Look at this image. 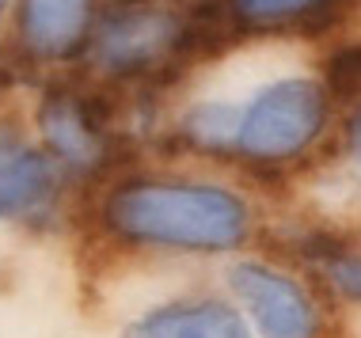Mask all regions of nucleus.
I'll list each match as a JSON object with an SVG mask.
<instances>
[{
  "mask_svg": "<svg viewBox=\"0 0 361 338\" xmlns=\"http://www.w3.org/2000/svg\"><path fill=\"white\" fill-rule=\"evenodd\" d=\"M106 220L137 244L183 251H228L247 236V206L217 187L152 182L111 198Z\"/></svg>",
  "mask_w": 361,
  "mask_h": 338,
  "instance_id": "nucleus-1",
  "label": "nucleus"
},
{
  "mask_svg": "<svg viewBox=\"0 0 361 338\" xmlns=\"http://www.w3.org/2000/svg\"><path fill=\"white\" fill-rule=\"evenodd\" d=\"M327 118V99L312 80H278L251 99L240 118L236 149L251 160H286L316 141Z\"/></svg>",
  "mask_w": 361,
  "mask_h": 338,
  "instance_id": "nucleus-2",
  "label": "nucleus"
},
{
  "mask_svg": "<svg viewBox=\"0 0 361 338\" xmlns=\"http://www.w3.org/2000/svg\"><path fill=\"white\" fill-rule=\"evenodd\" d=\"M232 289L255 315L262 338H316V312L293 277L259 263L232 270Z\"/></svg>",
  "mask_w": 361,
  "mask_h": 338,
  "instance_id": "nucleus-3",
  "label": "nucleus"
},
{
  "mask_svg": "<svg viewBox=\"0 0 361 338\" xmlns=\"http://www.w3.org/2000/svg\"><path fill=\"white\" fill-rule=\"evenodd\" d=\"M183 27L160 12H126L99 27L95 57L106 69H145L160 65L171 50H179Z\"/></svg>",
  "mask_w": 361,
  "mask_h": 338,
  "instance_id": "nucleus-4",
  "label": "nucleus"
},
{
  "mask_svg": "<svg viewBox=\"0 0 361 338\" xmlns=\"http://www.w3.org/2000/svg\"><path fill=\"white\" fill-rule=\"evenodd\" d=\"M54 194V168L16 133L0 130V220L27 217Z\"/></svg>",
  "mask_w": 361,
  "mask_h": 338,
  "instance_id": "nucleus-5",
  "label": "nucleus"
},
{
  "mask_svg": "<svg viewBox=\"0 0 361 338\" xmlns=\"http://www.w3.org/2000/svg\"><path fill=\"white\" fill-rule=\"evenodd\" d=\"M126 338H251L247 323L224 304H183L137 320Z\"/></svg>",
  "mask_w": 361,
  "mask_h": 338,
  "instance_id": "nucleus-6",
  "label": "nucleus"
},
{
  "mask_svg": "<svg viewBox=\"0 0 361 338\" xmlns=\"http://www.w3.org/2000/svg\"><path fill=\"white\" fill-rule=\"evenodd\" d=\"M87 0H23V35L38 54H65L84 38Z\"/></svg>",
  "mask_w": 361,
  "mask_h": 338,
  "instance_id": "nucleus-7",
  "label": "nucleus"
},
{
  "mask_svg": "<svg viewBox=\"0 0 361 338\" xmlns=\"http://www.w3.org/2000/svg\"><path fill=\"white\" fill-rule=\"evenodd\" d=\"M42 133L61 152V160L76 168L99 160V125L92 122L84 99H50L42 107Z\"/></svg>",
  "mask_w": 361,
  "mask_h": 338,
  "instance_id": "nucleus-8",
  "label": "nucleus"
},
{
  "mask_svg": "<svg viewBox=\"0 0 361 338\" xmlns=\"http://www.w3.org/2000/svg\"><path fill=\"white\" fill-rule=\"evenodd\" d=\"M240 118H243V111H232L224 103H202V107L190 111L187 133L202 149H228L240 137Z\"/></svg>",
  "mask_w": 361,
  "mask_h": 338,
  "instance_id": "nucleus-9",
  "label": "nucleus"
},
{
  "mask_svg": "<svg viewBox=\"0 0 361 338\" xmlns=\"http://www.w3.org/2000/svg\"><path fill=\"white\" fill-rule=\"evenodd\" d=\"M327 92L338 99L361 95V46H343L327 57Z\"/></svg>",
  "mask_w": 361,
  "mask_h": 338,
  "instance_id": "nucleus-10",
  "label": "nucleus"
},
{
  "mask_svg": "<svg viewBox=\"0 0 361 338\" xmlns=\"http://www.w3.org/2000/svg\"><path fill=\"white\" fill-rule=\"evenodd\" d=\"M319 266H324L331 285H335L343 296L361 301V258L357 255H346V247H335L327 258H319Z\"/></svg>",
  "mask_w": 361,
  "mask_h": 338,
  "instance_id": "nucleus-11",
  "label": "nucleus"
},
{
  "mask_svg": "<svg viewBox=\"0 0 361 338\" xmlns=\"http://www.w3.org/2000/svg\"><path fill=\"white\" fill-rule=\"evenodd\" d=\"M327 0H236V12L247 19H281V15H300L308 8H324Z\"/></svg>",
  "mask_w": 361,
  "mask_h": 338,
  "instance_id": "nucleus-12",
  "label": "nucleus"
},
{
  "mask_svg": "<svg viewBox=\"0 0 361 338\" xmlns=\"http://www.w3.org/2000/svg\"><path fill=\"white\" fill-rule=\"evenodd\" d=\"M350 144H354V152H357V156H361V114H357L354 130H350Z\"/></svg>",
  "mask_w": 361,
  "mask_h": 338,
  "instance_id": "nucleus-13",
  "label": "nucleus"
},
{
  "mask_svg": "<svg viewBox=\"0 0 361 338\" xmlns=\"http://www.w3.org/2000/svg\"><path fill=\"white\" fill-rule=\"evenodd\" d=\"M0 8H4V0H0Z\"/></svg>",
  "mask_w": 361,
  "mask_h": 338,
  "instance_id": "nucleus-14",
  "label": "nucleus"
}]
</instances>
